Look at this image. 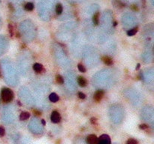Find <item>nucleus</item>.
<instances>
[{
  "label": "nucleus",
  "instance_id": "ddd939ff",
  "mask_svg": "<svg viewBox=\"0 0 154 144\" xmlns=\"http://www.w3.org/2000/svg\"><path fill=\"white\" fill-rule=\"evenodd\" d=\"M63 5H62L60 3H58L56 6V12L58 15H60V14H62L63 12Z\"/></svg>",
  "mask_w": 154,
  "mask_h": 144
},
{
  "label": "nucleus",
  "instance_id": "f8f14e48",
  "mask_svg": "<svg viewBox=\"0 0 154 144\" xmlns=\"http://www.w3.org/2000/svg\"><path fill=\"white\" fill-rule=\"evenodd\" d=\"M24 8L26 11H32L34 9V4L32 2H27L26 4L25 5Z\"/></svg>",
  "mask_w": 154,
  "mask_h": 144
},
{
  "label": "nucleus",
  "instance_id": "9b49d317",
  "mask_svg": "<svg viewBox=\"0 0 154 144\" xmlns=\"http://www.w3.org/2000/svg\"><path fill=\"white\" fill-rule=\"evenodd\" d=\"M49 99H50V101H52L53 103H56V102H57L59 101V99H60V98H59V96L56 93L53 92V93H51L49 95Z\"/></svg>",
  "mask_w": 154,
  "mask_h": 144
},
{
  "label": "nucleus",
  "instance_id": "9d476101",
  "mask_svg": "<svg viewBox=\"0 0 154 144\" xmlns=\"http://www.w3.org/2000/svg\"><path fill=\"white\" fill-rule=\"evenodd\" d=\"M30 117V114L28 112H22L20 114V119L21 121H26Z\"/></svg>",
  "mask_w": 154,
  "mask_h": 144
},
{
  "label": "nucleus",
  "instance_id": "4be33fe9",
  "mask_svg": "<svg viewBox=\"0 0 154 144\" xmlns=\"http://www.w3.org/2000/svg\"><path fill=\"white\" fill-rule=\"evenodd\" d=\"M139 128L141 129V130H146V129L148 128V125L146 124H141L139 125Z\"/></svg>",
  "mask_w": 154,
  "mask_h": 144
},
{
  "label": "nucleus",
  "instance_id": "f3484780",
  "mask_svg": "<svg viewBox=\"0 0 154 144\" xmlns=\"http://www.w3.org/2000/svg\"><path fill=\"white\" fill-rule=\"evenodd\" d=\"M56 83L58 84H63L64 83V79H63V77H62L61 75L57 74L56 76Z\"/></svg>",
  "mask_w": 154,
  "mask_h": 144
},
{
  "label": "nucleus",
  "instance_id": "cd10ccee",
  "mask_svg": "<svg viewBox=\"0 0 154 144\" xmlns=\"http://www.w3.org/2000/svg\"><path fill=\"white\" fill-rule=\"evenodd\" d=\"M140 65H140V64H139V63H138V64L137 65V68H136V70H138V69H139V68H140Z\"/></svg>",
  "mask_w": 154,
  "mask_h": 144
},
{
  "label": "nucleus",
  "instance_id": "4468645a",
  "mask_svg": "<svg viewBox=\"0 0 154 144\" xmlns=\"http://www.w3.org/2000/svg\"><path fill=\"white\" fill-rule=\"evenodd\" d=\"M138 30V27H135L132 29H131V30H129L127 32V35L128 36H132V35H135V34L137 33Z\"/></svg>",
  "mask_w": 154,
  "mask_h": 144
},
{
  "label": "nucleus",
  "instance_id": "1a4fd4ad",
  "mask_svg": "<svg viewBox=\"0 0 154 144\" xmlns=\"http://www.w3.org/2000/svg\"><path fill=\"white\" fill-rule=\"evenodd\" d=\"M99 16H100V13L98 11L95 13L94 15L93 16V22L96 26H97L98 23H99Z\"/></svg>",
  "mask_w": 154,
  "mask_h": 144
},
{
  "label": "nucleus",
  "instance_id": "0eeeda50",
  "mask_svg": "<svg viewBox=\"0 0 154 144\" xmlns=\"http://www.w3.org/2000/svg\"><path fill=\"white\" fill-rule=\"evenodd\" d=\"M101 60L102 62H104L105 65H111L113 64V61L112 59L110 57V56H104L101 57Z\"/></svg>",
  "mask_w": 154,
  "mask_h": 144
},
{
  "label": "nucleus",
  "instance_id": "a878e982",
  "mask_svg": "<svg viewBox=\"0 0 154 144\" xmlns=\"http://www.w3.org/2000/svg\"><path fill=\"white\" fill-rule=\"evenodd\" d=\"M8 8L10 10V11H11V12L14 11V8L11 3H8Z\"/></svg>",
  "mask_w": 154,
  "mask_h": 144
},
{
  "label": "nucleus",
  "instance_id": "f03ea898",
  "mask_svg": "<svg viewBox=\"0 0 154 144\" xmlns=\"http://www.w3.org/2000/svg\"><path fill=\"white\" fill-rule=\"evenodd\" d=\"M111 140L108 134H102L98 138L97 144H111Z\"/></svg>",
  "mask_w": 154,
  "mask_h": 144
},
{
  "label": "nucleus",
  "instance_id": "bb28decb",
  "mask_svg": "<svg viewBox=\"0 0 154 144\" xmlns=\"http://www.w3.org/2000/svg\"><path fill=\"white\" fill-rule=\"evenodd\" d=\"M41 123L43 124V125H45V124H46V123H45V121L44 120V119H42V120H41Z\"/></svg>",
  "mask_w": 154,
  "mask_h": 144
},
{
  "label": "nucleus",
  "instance_id": "c756f323",
  "mask_svg": "<svg viewBox=\"0 0 154 144\" xmlns=\"http://www.w3.org/2000/svg\"><path fill=\"white\" fill-rule=\"evenodd\" d=\"M116 25H117V23H116V22H114V24H113V26H116Z\"/></svg>",
  "mask_w": 154,
  "mask_h": 144
},
{
  "label": "nucleus",
  "instance_id": "b1692460",
  "mask_svg": "<svg viewBox=\"0 0 154 144\" xmlns=\"http://www.w3.org/2000/svg\"><path fill=\"white\" fill-rule=\"evenodd\" d=\"M32 113H33L35 116H41V112L39 111V110H32Z\"/></svg>",
  "mask_w": 154,
  "mask_h": 144
},
{
  "label": "nucleus",
  "instance_id": "dca6fc26",
  "mask_svg": "<svg viewBox=\"0 0 154 144\" xmlns=\"http://www.w3.org/2000/svg\"><path fill=\"white\" fill-rule=\"evenodd\" d=\"M8 32L11 37H13L14 35V28L12 23H9L8 24Z\"/></svg>",
  "mask_w": 154,
  "mask_h": 144
},
{
  "label": "nucleus",
  "instance_id": "7ed1b4c3",
  "mask_svg": "<svg viewBox=\"0 0 154 144\" xmlns=\"http://www.w3.org/2000/svg\"><path fill=\"white\" fill-rule=\"evenodd\" d=\"M50 120L53 123L60 122V120H61V116H60V114L59 113V112L56 111V110L53 111L52 113H51V116H50Z\"/></svg>",
  "mask_w": 154,
  "mask_h": 144
},
{
  "label": "nucleus",
  "instance_id": "6ab92c4d",
  "mask_svg": "<svg viewBox=\"0 0 154 144\" xmlns=\"http://www.w3.org/2000/svg\"><path fill=\"white\" fill-rule=\"evenodd\" d=\"M126 144H138V141L135 139L129 138V140H127Z\"/></svg>",
  "mask_w": 154,
  "mask_h": 144
},
{
  "label": "nucleus",
  "instance_id": "39448f33",
  "mask_svg": "<svg viewBox=\"0 0 154 144\" xmlns=\"http://www.w3.org/2000/svg\"><path fill=\"white\" fill-rule=\"evenodd\" d=\"M105 95V92L103 90H98L94 94V99L96 102H100L103 98Z\"/></svg>",
  "mask_w": 154,
  "mask_h": 144
},
{
  "label": "nucleus",
  "instance_id": "f257e3e1",
  "mask_svg": "<svg viewBox=\"0 0 154 144\" xmlns=\"http://www.w3.org/2000/svg\"><path fill=\"white\" fill-rule=\"evenodd\" d=\"M1 98L4 103H9L14 99V93L8 88H2L1 90Z\"/></svg>",
  "mask_w": 154,
  "mask_h": 144
},
{
  "label": "nucleus",
  "instance_id": "412c9836",
  "mask_svg": "<svg viewBox=\"0 0 154 144\" xmlns=\"http://www.w3.org/2000/svg\"><path fill=\"white\" fill-rule=\"evenodd\" d=\"M90 122H91V124L92 125H97V123H98V120H97V119L96 117H92L91 119H90Z\"/></svg>",
  "mask_w": 154,
  "mask_h": 144
},
{
  "label": "nucleus",
  "instance_id": "20e7f679",
  "mask_svg": "<svg viewBox=\"0 0 154 144\" xmlns=\"http://www.w3.org/2000/svg\"><path fill=\"white\" fill-rule=\"evenodd\" d=\"M86 141L87 144H97L98 137L95 134H90L86 137Z\"/></svg>",
  "mask_w": 154,
  "mask_h": 144
},
{
  "label": "nucleus",
  "instance_id": "423d86ee",
  "mask_svg": "<svg viewBox=\"0 0 154 144\" xmlns=\"http://www.w3.org/2000/svg\"><path fill=\"white\" fill-rule=\"evenodd\" d=\"M78 83L79 84L80 86L81 87H86L87 85V80L85 77H83L82 76L78 77Z\"/></svg>",
  "mask_w": 154,
  "mask_h": 144
},
{
  "label": "nucleus",
  "instance_id": "7c9ffc66",
  "mask_svg": "<svg viewBox=\"0 0 154 144\" xmlns=\"http://www.w3.org/2000/svg\"><path fill=\"white\" fill-rule=\"evenodd\" d=\"M2 77V73H1V70H0V78Z\"/></svg>",
  "mask_w": 154,
  "mask_h": 144
},
{
  "label": "nucleus",
  "instance_id": "6e6552de",
  "mask_svg": "<svg viewBox=\"0 0 154 144\" xmlns=\"http://www.w3.org/2000/svg\"><path fill=\"white\" fill-rule=\"evenodd\" d=\"M32 68H33V70L37 73H40L41 72L44 68H43V66L41 64H39V63H35L33 65V66H32Z\"/></svg>",
  "mask_w": 154,
  "mask_h": 144
},
{
  "label": "nucleus",
  "instance_id": "a211bd4d",
  "mask_svg": "<svg viewBox=\"0 0 154 144\" xmlns=\"http://www.w3.org/2000/svg\"><path fill=\"white\" fill-rule=\"evenodd\" d=\"M78 68L79 70V71H80V72H82V73L86 72V68L82 64H78Z\"/></svg>",
  "mask_w": 154,
  "mask_h": 144
},
{
  "label": "nucleus",
  "instance_id": "2eb2a0df",
  "mask_svg": "<svg viewBox=\"0 0 154 144\" xmlns=\"http://www.w3.org/2000/svg\"><path fill=\"white\" fill-rule=\"evenodd\" d=\"M113 5H115V7H116V8H124V7H125V4L123 3L122 2H120V1H115V2H113Z\"/></svg>",
  "mask_w": 154,
  "mask_h": 144
},
{
  "label": "nucleus",
  "instance_id": "393cba45",
  "mask_svg": "<svg viewBox=\"0 0 154 144\" xmlns=\"http://www.w3.org/2000/svg\"><path fill=\"white\" fill-rule=\"evenodd\" d=\"M131 8L132 9L133 11H138L139 10L138 5H131Z\"/></svg>",
  "mask_w": 154,
  "mask_h": 144
},
{
  "label": "nucleus",
  "instance_id": "5701e85b",
  "mask_svg": "<svg viewBox=\"0 0 154 144\" xmlns=\"http://www.w3.org/2000/svg\"><path fill=\"white\" fill-rule=\"evenodd\" d=\"M78 97L80 99H85L86 98V95L83 93V92H78Z\"/></svg>",
  "mask_w": 154,
  "mask_h": 144
},
{
  "label": "nucleus",
  "instance_id": "aec40b11",
  "mask_svg": "<svg viewBox=\"0 0 154 144\" xmlns=\"http://www.w3.org/2000/svg\"><path fill=\"white\" fill-rule=\"evenodd\" d=\"M5 134V129L4 127L0 126V137H4Z\"/></svg>",
  "mask_w": 154,
  "mask_h": 144
},
{
  "label": "nucleus",
  "instance_id": "c85d7f7f",
  "mask_svg": "<svg viewBox=\"0 0 154 144\" xmlns=\"http://www.w3.org/2000/svg\"><path fill=\"white\" fill-rule=\"evenodd\" d=\"M60 140H56V144H60Z\"/></svg>",
  "mask_w": 154,
  "mask_h": 144
}]
</instances>
